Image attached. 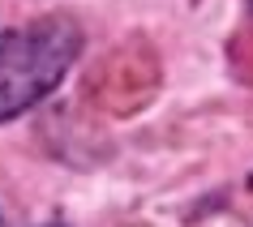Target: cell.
<instances>
[{"label": "cell", "mask_w": 253, "mask_h": 227, "mask_svg": "<svg viewBox=\"0 0 253 227\" xmlns=\"http://www.w3.org/2000/svg\"><path fill=\"white\" fill-rule=\"evenodd\" d=\"M82 52L73 17H39L0 35V120H13L60 86Z\"/></svg>", "instance_id": "6da1fadb"}]
</instances>
